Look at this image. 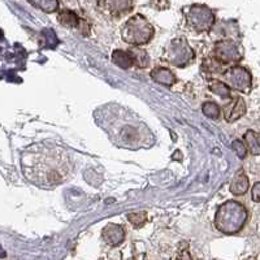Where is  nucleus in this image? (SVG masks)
<instances>
[{"label": "nucleus", "instance_id": "f257e3e1", "mask_svg": "<svg viewBox=\"0 0 260 260\" xmlns=\"http://www.w3.org/2000/svg\"><path fill=\"white\" fill-rule=\"evenodd\" d=\"M21 169L32 185L51 190L71 178L74 166L64 148L39 143L22 152Z\"/></svg>", "mask_w": 260, "mask_h": 260}, {"label": "nucleus", "instance_id": "f03ea898", "mask_svg": "<svg viewBox=\"0 0 260 260\" xmlns=\"http://www.w3.org/2000/svg\"><path fill=\"white\" fill-rule=\"evenodd\" d=\"M98 124L110 136L116 146L122 148L150 147L155 143L154 134L138 116L118 104H108L98 111Z\"/></svg>", "mask_w": 260, "mask_h": 260}, {"label": "nucleus", "instance_id": "7ed1b4c3", "mask_svg": "<svg viewBox=\"0 0 260 260\" xmlns=\"http://www.w3.org/2000/svg\"><path fill=\"white\" fill-rule=\"evenodd\" d=\"M248 212L242 203L228 201L222 203L215 215V226L221 233L236 234L242 231L247 221Z\"/></svg>", "mask_w": 260, "mask_h": 260}, {"label": "nucleus", "instance_id": "20e7f679", "mask_svg": "<svg viewBox=\"0 0 260 260\" xmlns=\"http://www.w3.org/2000/svg\"><path fill=\"white\" fill-rule=\"evenodd\" d=\"M155 34L154 26L141 13H137L127 20L121 31L124 42L132 46H142L148 43Z\"/></svg>", "mask_w": 260, "mask_h": 260}, {"label": "nucleus", "instance_id": "39448f33", "mask_svg": "<svg viewBox=\"0 0 260 260\" xmlns=\"http://www.w3.org/2000/svg\"><path fill=\"white\" fill-rule=\"evenodd\" d=\"M185 15L187 27L197 34L210 31L215 25V13L206 4H192Z\"/></svg>", "mask_w": 260, "mask_h": 260}, {"label": "nucleus", "instance_id": "423d86ee", "mask_svg": "<svg viewBox=\"0 0 260 260\" xmlns=\"http://www.w3.org/2000/svg\"><path fill=\"white\" fill-rule=\"evenodd\" d=\"M162 59L168 64L175 65L178 68H183V67L190 65L194 61L195 52L191 46L187 43L186 39L176 38L166 47Z\"/></svg>", "mask_w": 260, "mask_h": 260}, {"label": "nucleus", "instance_id": "0eeeda50", "mask_svg": "<svg viewBox=\"0 0 260 260\" xmlns=\"http://www.w3.org/2000/svg\"><path fill=\"white\" fill-rule=\"evenodd\" d=\"M225 83L231 90L238 92H250L252 87L251 73L242 65H232L222 73Z\"/></svg>", "mask_w": 260, "mask_h": 260}, {"label": "nucleus", "instance_id": "6e6552de", "mask_svg": "<svg viewBox=\"0 0 260 260\" xmlns=\"http://www.w3.org/2000/svg\"><path fill=\"white\" fill-rule=\"evenodd\" d=\"M212 57L222 65L238 64L242 60V51L234 42L220 41L213 46Z\"/></svg>", "mask_w": 260, "mask_h": 260}, {"label": "nucleus", "instance_id": "1a4fd4ad", "mask_svg": "<svg viewBox=\"0 0 260 260\" xmlns=\"http://www.w3.org/2000/svg\"><path fill=\"white\" fill-rule=\"evenodd\" d=\"M101 12L111 18H121L133 9V0H99Z\"/></svg>", "mask_w": 260, "mask_h": 260}, {"label": "nucleus", "instance_id": "9d476101", "mask_svg": "<svg viewBox=\"0 0 260 260\" xmlns=\"http://www.w3.org/2000/svg\"><path fill=\"white\" fill-rule=\"evenodd\" d=\"M246 113V103L241 96L233 98L231 103L224 107V117L228 122H236Z\"/></svg>", "mask_w": 260, "mask_h": 260}, {"label": "nucleus", "instance_id": "9b49d317", "mask_svg": "<svg viewBox=\"0 0 260 260\" xmlns=\"http://www.w3.org/2000/svg\"><path fill=\"white\" fill-rule=\"evenodd\" d=\"M102 237H103L104 242H106L107 245L116 247V246L121 245V243L124 242L126 233H125V229L121 225L108 224L104 228L103 232H102Z\"/></svg>", "mask_w": 260, "mask_h": 260}, {"label": "nucleus", "instance_id": "f8f14e48", "mask_svg": "<svg viewBox=\"0 0 260 260\" xmlns=\"http://www.w3.org/2000/svg\"><path fill=\"white\" fill-rule=\"evenodd\" d=\"M248 187H250V182H248V177L246 176L245 171L243 169L237 171L229 183V191L233 195L240 197V195H245L247 192Z\"/></svg>", "mask_w": 260, "mask_h": 260}, {"label": "nucleus", "instance_id": "ddd939ff", "mask_svg": "<svg viewBox=\"0 0 260 260\" xmlns=\"http://www.w3.org/2000/svg\"><path fill=\"white\" fill-rule=\"evenodd\" d=\"M150 76L155 82L160 83L162 86H167V87H171V86H173L177 82L175 73L171 69L166 68V67H156V68L151 71Z\"/></svg>", "mask_w": 260, "mask_h": 260}, {"label": "nucleus", "instance_id": "4468645a", "mask_svg": "<svg viewBox=\"0 0 260 260\" xmlns=\"http://www.w3.org/2000/svg\"><path fill=\"white\" fill-rule=\"evenodd\" d=\"M57 20H59L62 26L69 27V29H80L85 24V21L81 20L73 11H68V9L61 11L57 16Z\"/></svg>", "mask_w": 260, "mask_h": 260}, {"label": "nucleus", "instance_id": "2eb2a0df", "mask_svg": "<svg viewBox=\"0 0 260 260\" xmlns=\"http://www.w3.org/2000/svg\"><path fill=\"white\" fill-rule=\"evenodd\" d=\"M260 137L259 133L254 132V130H248L245 134V142L247 145L248 151L250 154L254 155V156H259L260 154Z\"/></svg>", "mask_w": 260, "mask_h": 260}, {"label": "nucleus", "instance_id": "dca6fc26", "mask_svg": "<svg viewBox=\"0 0 260 260\" xmlns=\"http://www.w3.org/2000/svg\"><path fill=\"white\" fill-rule=\"evenodd\" d=\"M112 61L117 67L122 69H127L133 65V60L130 56L129 51H122V50H116L112 53Z\"/></svg>", "mask_w": 260, "mask_h": 260}, {"label": "nucleus", "instance_id": "f3484780", "mask_svg": "<svg viewBox=\"0 0 260 260\" xmlns=\"http://www.w3.org/2000/svg\"><path fill=\"white\" fill-rule=\"evenodd\" d=\"M129 53L130 56H132V60H133V65H136L138 68H145V67L148 65V61H150V60H148L147 52H146L145 50L138 48V46H137V48L129 50Z\"/></svg>", "mask_w": 260, "mask_h": 260}, {"label": "nucleus", "instance_id": "a211bd4d", "mask_svg": "<svg viewBox=\"0 0 260 260\" xmlns=\"http://www.w3.org/2000/svg\"><path fill=\"white\" fill-rule=\"evenodd\" d=\"M224 67L225 65L220 64L219 61L213 57H210V59L204 60L203 61V71L206 74H210L211 77L213 76H217V74L224 73Z\"/></svg>", "mask_w": 260, "mask_h": 260}, {"label": "nucleus", "instance_id": "6ab92c4d", "mask_svg": "<svg viewBox=\"0 0 260 260\" xmlns=\"http://www.w3.org/2000/svg\"><path fill=\"white\" fill-rule=\"evenodd\" d=\"M29 2L45 13H53L59 9V0H29Z\"/></svg>", "mask_w": 260, "mask_h": 260}, {"label": "nucleus", "instance_id": "aec40b11", "mask_svg": "<svg viewBox=\"0 0 260 260\" xmlns=\"http://www.w3.org/2000/svg\"><path fill=\"white\" fill-rule=\"evenodd\" d=\"M208 90H210L212 94L217 95V96L222 98V99H226V98H231V89L228 87V85L221 81L213 80L212 82L208 86Z\"/></svg>", "mask_w": 260, "mask_h": 260}, {"label": "nucleus", "instance_id": "412c9836", "mask_svg": "<svg viewBox=\"0 0 260 260\" xmlns=\"http://www.w3.org/2000/svg\"><path fill=\"white\" fill-rule=\"evenodd\" d=\"M202 112L207 117L212 118V120H217L220 117L221 111H220V107L216 103H213V102H206L203 107H202Z\"/></svg>", "mask_w": 260, "mask_h": 260}, {"label": "nucleus", "instance_id": "4be33fe9", "mask_svg": "<svg viewBox=\"0 0 260 260\" xmlns=\"http://www.w3.org/2000/svg\"><path fill=\"white\" fill-rule=\"evenodd\" d=\"M127 220L134 228H141L146 224L147 221V213L145 211H141V212H132L127 215Z\"/></svg>", "mask_w": 260, "mask_h": 260}, {"label": "nucleus", "instance_id": "5701e85b", "mask_svg": "<svg viewBox=\"0 0 260 260\" xmlns=\"http://www.w3.org/2000/svg\"><path fill=\"white\" fill-rule=\"evenodd\" d=\"M232 148L237 154V156L241 157V159H245L246 154H247V148H246L245 143L241 139H234L233 142H232Z\"/></svg>", "mask_w": 260, "mask_h": 260}, {"label": "nucleus", "instance_id": "b1692460", "mask_svg": "<svg viewBox=\"0 0 260 260\" xmlns=\"http://www.w3.org/2000/svg\"><path fill=\"white\" fill-rule=\"evenodd\" d=\"M251 195L254 202H259L260 201V183L256 182L254 185V187L251 189Z\"/></svg>", "mask_w": 260, "mask_h": 260}]
</instances>
